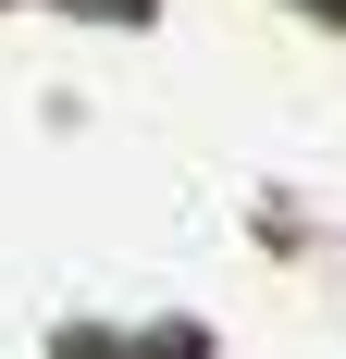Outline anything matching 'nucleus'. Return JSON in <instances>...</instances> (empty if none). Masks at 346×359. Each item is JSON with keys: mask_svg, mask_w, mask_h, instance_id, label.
I'll use <instances>...</instances> for the list:
<instances>
[{"mask_svg": "<svg viewBox=\"0 0 346 359\" xmlns=\"http://www.w3.org/2000/svg\"><path fill=\"white\" fill-rule=\"evenodd\" d=\"M321 13H346V0H321Z\"/></svg>", "mask_w": 346, "mask_h": 359, "instance_id": "nucleus-1", "label": "nucleus"}]
</instances>
